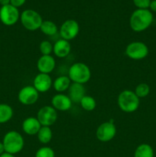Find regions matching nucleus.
<instances>
[{"instance_id":"1","label":"nucleus","mask_w":156,"mask_h":157,"mask_svg":"<svg viewBox=\"0 0 156 157\" xmlns=\"http://www.w3.org/2000/svg\"><path fill=\"white\" fill-rule=\"evenodd\" d=\"M153 21V15L148 9H136L130 17V27L134 32H141L146 30Z\"/></svg>"},{"instance_id":"2","label":"nucleus","mask_w":156,"mask_h":157,"mask_svg":"<svg viewBox=\"0 0 156 157\" xmlns=\"http://www.w3.org/2000/svg\"><path fill=\"white\" fill-rule=\"evenodd\" d=\"M2 144L6 153L15 155L22 150L24 141L21 134L15 130H12L5 134Z\"/></svg>"},{"instance_id":"3","label":"nucleus","mask_w":156,"mask_h":157,"mask_svg":"<svg viewBox=\"0 0 156 157\" xmlns=\"http://www.w3.org/2000/svg\"><path fill=\"white\" fill-rule=\"evenodd\" d=\"M140 100L132 90H125L118 97V105L121 110L125 113H132L138 110Z\"/></svg>"},{"instance_id":"4","label":"nucleus","mask_w":156,"mask_h":157,"mask_svg":"<svg viewBox=\"0 0 156 157\" xmlns=\"http://www.w3.org/2000/svg\"><path fill=\"white\" fill-rule=\"evenodd\" d=\"M69 78L73 83L84 84L88 82L91 78V71L87 64L77 62L72 64L69 68Z\"/></svg>"},{"instance_id":"5","label":"nucleus","mask_w":156,"mask_h":157,"mask_svg":"<svg viewBox=\"0 0 156 157\" xmlns=\"http://www.w3.org/2000/svg\"><path fill=\"white\" fill-rule=\"evenodd\" d=\"M21 25L24 29L29 31L40 29L43 22L42 17L38 12L32 9H26L20 15Z\"/></svg>"},{"instance_id":"6","label":"nucleus","mask_w":156,"mask_h":157,"mask_svg":"<svg viewBox=\"0 0 156 157\" xmlns=\"http://www.w3.org/2000/svg\"><path fill=\"white\" fill-rule=\"evenodd\" d=\"M19 18L20 14L18 8L11 4L2 6L0 9V21L5 25H14Z\"/></svg>"},{"instance_id":"7","label":"nucleus","mask_w":156,"mask_h":157,"mask_svg":"<svg viewBox=\"0 0 156 157\" xmlns=\"http://www.w3.org/2000/svg\"><path fill=\"white\" fill-rule=\"evenodd\" d=\"M148 48L142 41H133L128 44L125 48V55L133 60H141L148 55Z\"/></svg>"},{"instance_id":"8","label":"nucleus","mask_w":156,"mask_h":157,"mask_svg":"<svg viewBox=\"0 0 156 157\" xmlns=\"http://www.w3.org/2000/svg\"><path fill=\"white\" fill-rule=\"evenodd\" d=\"M37 119L41 126L50 127L56 122L58 119V113L52 106H44L38 110Z\"/></svg>"},{"instance_id":"9","label":"nucleus","mask_w":156,"mask_h":157,"mask_svg":"<svg viewBox=\"0 0 156 157\" xmlns=\"http://www.w3.org/2000/svg\"><path fill=\"white\" fill-rule=\"evenodd\" d=\"M116 127L113 122H104L98 127L96 132V138L101 142H109L115 137Z\"/></svg>"},{"instance_id":"10","label":"nucleus","mask_w":156,"mask_h":157,"mask_svg":"<svg viewBox=\"0 0 156 157\" xmlns=\"http://www.w3.org/2000/svg\"><path fill=\"white\" fill-rule=\"evenodd\" d=\"M80 32L79 24L73 19L66 20L61 26L60 35L61 38L67 41L73 39L78 35Z\"/></svg>"},{"instance_id":"11","label":"nucleus","mask_w":156,"mask_h":157,"mask_svg":"<svg viewBox=\"0 0 156 157\" xmlns=\"http://www.w3.org/2000/svg\"><path fill=\"white\" fill-rule=\"evenodd\" d=\"M39 92L34 86H25L18 92V101L23 105H32L37 102L39 97Z\"/></svg>"},{"instance_id":"12","label":"nucleus","mask_w":156,"mask_h":157,"mask_svg":"<svg viewBox=\"0 0 156 157\" xmlns=\"http://www.w3.org/2000/svg\"><path fill=\"white\" fill-rule=\"evenodd\" d=\"M33 86L38 92H47L52 86L51 78L47 74H38L34 79Z\"/></svg>"},{"instance_id":"13","label":"nucleus","mask_w":156,"mask_h":157,"mask_svg":"<svg viewBox=\"0 0 156 157\" xmlns=\"http://www.w3.org/2000/svg\"><path fill=\"white\" fill-rule=\"evenodd\" d=\"M52 107L60 111H67L72 106V101L68 96L63 94H58L51 99Z\"/></svg>"},{"instance_id":"14","label":"nucleus","mask_w":156,"mask_h":157,"mask_svg":"<svg viewBox=\"0 0 156 157\" xmlns=\"http://www.w3.org/2000/svg\"><path fill=\"white\" fill-rule=\"evenodd\" d=\"M55 60L51 55H42L37 62V67L40 73L47 74L52 72L55 67Z\"/></svg>"},{"instance_id":"15","label":"nucleus","mask_w":156,"mask_h":157,"mask_svg":"<svg viewBox=\"0 0 156 157\" xmlns=\"http://www.w3.org/2000/svg\"><path fill=\"white\" fill-rule=\"evenodd\" d=\"M86 90L83 84L78 83H73L70 84L68 89V97L72 102L80 103L85 96Z\"/></svg>"},{"instance_id":"16","label":"nucleus","mask_w":156,"mask_h":157,"mask_svg":"<svg viewBox=\"0 0 156 157\" xmlns=\"http://www.w3.org/2000/svg\"><path fill=\"white\" fill-rule=\"evenodd\" d=\"M42 126L37 118L31 117L24 120L22 123V130L26 134L34 136L37 134Z\"/></svg>"},{"instance_id":"17","label":"nucleus","mask_w":156,"mask_h":157,"mask_svg":"<svg viewBox=\"0 0 156 157\" xmlns=\"http://www.w3.org/2000/svg\"><path fill=\"white\" fill-rule=\"evenodd\" d=\"M70 50H71V45L69 41L63 38L57 41L53 46V52L54 55L61 58L67 57L70 54Z\"/></svg>"},{"instance_id":"18","label":"nucleus","mask_w":156,"mask_h":157,"mask_svg":"<svg viewBox=\"0 0 156 157\" xmlns=\"http://www.w3.org/2000/svg\"><path fill=\"white\" fill-rule=\"evenodd\" d=\"M71 84V81L67 76H60L57 78L54 81V88L56 91L62 93L68 90Z\"/></svg>"},{"instance_id":"19","label":"nucleus","mask_w":156,"mask_h":157,"mask_svg":"<svg viewBox=\"0 0 156 157\" xmlns=\"http://www.w3.org/2000/svg\"><path fill=\"white\" fill-rule=\"evenodd\" d=\"M134 157H154V150L149 144H140L135 150Z\"/></svg>"},{"instance_id":"20","label":"nucleus","mask_w":156,"mask_h":157,"mask_svg":"<svg viewBox=\"0 0 156 157\" xmlns=\"http://www.w3.org/2000/svg\"><path fill=\"white\" fill-rule=\"evenodd\" d=\"M13 117V110L9 104H0V124L9 122Z\"/></svg>"},{"instance_id":"21","label":"nucleus","mask_w":156,"mask_h":157,"mask_svg":"<svg viewBox=\"0 0 156 157\" xmlns=\"http://www.w3.org/2000/svg\"><path fill=\"white\" fill-rule=\"evenodd\" d=\"M37 136H38V139L40 143L43 144H47L51 140L53 133H52V130L50 128V127L42 126L38 133H37Z\"/></svg>"},{"instance_id":"22","label":"nucleus","mask_w":156,"mask_h":157,"mask_svg":"<svg viewBox=\"0 0 156 157\" xmlns=\"http://www.w3.org/2000/svg\"><path fill=\"white\" fill-rule=\"evenodd\" d=\"M40 30L41 32L46 35H54L55 34L58 32V26L56 25L54 22L51 21H43L42 24H41V27H40Z\"/></svg>"},{"instance_id":"23","label":"nucleus","mask_w":156,"mask_h":157,"mask_svg":"<svg viewBox=\"0 0 156 157\" xmlns=\"http://www.w3.org/2000/svg\"><path fill=\"white\" fill-rule=\"evenodd\" d=\"M80 104L82 108L84 110H87V111H92L96 107V100L93 97L87 96V95H85L83 98V99L81 100Z\"/></svg>"},{"instance_id":"24","label":"nucleus","mask_w":156,"mask_h":157,"mask_svg":"<svg viewBox=\"0 0 156 157\" xmlns=\"http://www.w3.org/2000/svg\"><path fill=\"white\" fill-rule=\"evenodd\" d=\"M150 92V87L145 83H142V84H139V85H137V87H136V90H135V94L137 95V97L139 98H145L148 95Z\"/></svg>"},{"instance_id":"25","label":"nucleus","mask_w":156,"mask_h":157,"mask_svg":"<svg viewBox=\"0 0 156 157\" xmlns=\"http://www.w3.org/2000/svg\"><path fill=\"white\" fill-rule=\"evenodd\" d=\"M35 157H55V153L50 147H44L38 149L35 153Z\"/></svg>"},{"instance_id":"26","label":"nucleus","mask_w":156,"mask_h":157,"mask_svg":"<svg viewBox=\"0 0 156 157\" xmlns=\"http://www.w3.org/2000/svg\"><path fill=\"white\" fill-rule=\"evenodd\" d=\"M39 50L43 55H50V53L53 52V45L50 41L44 40L40 44Z\"/></svg>"},{"instance_id":"27","label":"nucleus","mask_w":156,"mask_h":157,"mask_svg":"<svg viewBox=\"0 0 156 157\" xmlns=\"http://www.w3.org/2000/svg\"><path fill=\"white\" fill-rule=\"evenodd\" d=\"M135 6L139 9H148L149 8L151 0H133Z\"/></svg>"},{"instance_id":"28","label":"nucleus","mask_w":156,"mask_h":157,"mask_svg":"<svg viewBox=\"0 0 156 157\" xmlns=\"http://www.w3.org/2000/svg\"><path fill=\"white\" fill-rule=\"evenodd\" d=\"M26 0H10V4L15 7L18 8L25 3Z\"/></svg>"},{"instance_id":"29","label":"nucleus","mask_w":156,"mask_h":157,"mask_svg":"<svg viewBox=\"0 0 156 157\" xmlns=\"http://www.w3.org/2000/svg\"><path fill=\"white\" fill-rule=\"evenodd\" d=\"M149 8L152 12H156V0H152V1H151Z\"/></svg>"},{"instance_id":"30","label":"nucleus","mask_w":156,"mask_h":157,"mask_svg":"<svg viewBox=\"0 0 156 157\" xmlns=\"http://www.w3.org/2000/svg\"><path fill=\"white\" fill-rule=\"evenodd\" d=\"M10 4V0H0V5L2 6H7Z\"/></svg>"},{"instance_id":"31","label":"nucleus","mask_w":156,"mask_h":157,"mask_svg":"<svg viewBox=\"0 0 156 157\" xmlns=\"http://www.w3.org/2000/svg\"><path fill=\"white\" fill-rule=\"evenodd\" d=\"M5 152H6V151H5L4 145H3L2 142H0V156H1L2 154H3Z\"/></svg>"},{"instance_id":"32","label":"nucleus","mask_w":156,"mask_h":157,"mask_svg":"<svg viewBox=\"0 0 156 157\" xmlns=\"http://www.w3.org/2000/svg\"><path fill=\"white\" fill-rule=\"evenodd\" d=\"M0 157H15V155L13 154H11V153H6V152H5L3 154H2Z\"/></svg>"}]
</instances>
